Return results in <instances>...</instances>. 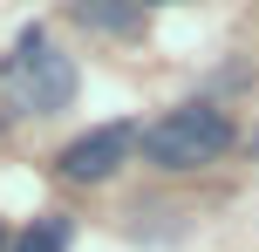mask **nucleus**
I'll return each instance as SVG.
<instances>
[{"instance_id": "obj_6", "label": "nucleus", "mask_w": 259, "mask_h": 252, "mask_svg": "<svg viewBox=\"0 0 259 252\" xmlns=\"http://www.w3.org/2000/svg\"><path fill=\"white\" fill-rule=\"evenodd\" d=\"M137 7H170V0H137Z\"/></svg>"}, {"instance_id": "obj_3", "label": "nucleus", "mask_w": 259, "mask_h": 252, "mask_svg": "<svg viewBox=\"0 0 259 252\" xmlns=\"http://www.w3.org/2000/svg\"><path fill=\"white\" fill-rule=\"evenodd\" d=\"M130 143H137V130L130 123H96V130H82L75 143H62V177H75V184H103V177H116V164L130 157Z\"/></svg>"}, {"instance_id": "obj_7", "label": "nucleus", "mask_w": 259, "mask_h": 252, "mask_svg": "<svg viewBox=\"0 0 259 252\" xmlns=\"http://www.w3.org/2000/svg\"><path fill=\"white\" fill-rule=\"evenodd\" d=\"M0 245H7V232H0Z\"/></svg>"}, {"instance_id": "obj_1", "label": "nucleus", "mask_w": 259, "mask_h": 252, "mask_svg": "<svg viewBox=\"0 0 259 252\" xmlns=\"http://www.w3.org/2000/svg\"><path fill=\"white\" fill-rule=\"evenodd\" d=\"M137 143H143V164H157V171H198L232 150V116L211 103H184L157 116L150 130H137Z\"/></svg>"}, {"instance_id": "obj_5", "label": "nucleus", "mask_w": 259, "mask_h": 252, "mask_svg": "<svg viewBox=\"0 0 259 252\" xmlns=\"http://www.w3.org/2000/svg\"><path fill=\"white\" fill-rule=\"evenodd\" d=\"M14 252H68V218H41V225H27Z\"/></svg>"}, {"instance_id": "obj_4", "label": "nucleus", "mask_w": 259, "mask_h": 252, "mask_svg": "<svg viewBox=\"0 0 259 252\" xmlns=\"http://www.w3.org/2000/svg\"><path fill=\"white\" fill-rule=\"evenodd\" d=\"M68 14H75L82 27H96V34H130L137 27V0H68Z\"/></svg>"}, {"instance_id": "obj_2", "label": "nucleus", "mask_w": 259, "mask_h": 252, "mask_svg": "<svg viewBox=\"0 0 259 252\" xmlns=\"http://www.w3.org/2000/svg\"><path fill=\"white\" fill-rule=\"evenodd\" d=\"M0 75H7V95L27 109V116H55V109L75 103V62H68L62 48H48L41 27L21 34V48H14V62L0 68Z\"/></svg>"}]
</instances>
